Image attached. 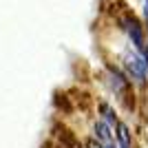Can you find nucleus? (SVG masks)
Here are the masks:
<instances>
[{
	"instance_id": "obj_1",
	"label": "nucleus",
	"mask_w": 148,
	"mask_h": 148,
	"mask_svg": "<svg viewBox=\"0 0 148 148\" xmlns=\"http://www.w3.org/2000/svg\"><path fill=\"white\" fill-rule=\"evenodd\" d=\"M124 75L128 77L130 84L135 86H146V80H148V69H146V62L139 53H126L124 56Z\"/></svg>"
},
{
	"instance_id": "obj_2",
	"label": "nucleus",
	"mask_w": 148,
	"mask_h": 148,
	"mask_svg": "<svg viewBox=\"0 0 148 148\" xmlns=\"http://www.w3.org/2000/svg\"><path fill=\"white\" fill-rule=\"evenodd\" d=\"M122 29H124V33L128 36V40L133 42L135 51L142 56L144 51H146V47H148V38H146L144 27L139 25V20H137L135 16H124L122 18Z\"/></svg>"
},
{
	"instance_id": "obj_3",
	"label": "nucleus",
	"mask_w": 148,
	"mask_h": 148,
	"mask_svg": "<svg viewBox=\"0 0 148 148\" xmlns=\"http://www.w3.org/2000/svg\"><path fill=\"white\" fill-rule=\"evenodd\" d=\"M106 82H108V86H111V91L117 95L119 99H124L126 95H128V88H130V82L128 77L119 71V69L115 66H108V71H106Z\"/></svg>"
},
{
	"instance_id": "obj_4",
	"label": "nucleus",
	"mask_w": 148,
	"mask_h": 148,
	"mask_svg": "<svg viewBox=\"0 0 148 148\" xmlns=\"http://www.w3.org/2000/svg\"><path fill=\"white\" fill-rule=\"evenodd\" d=\"M111 126L106 122H102V119H97V122L93 124V139L95 142H99L102 146H108V144H115L113 142V133H111Z\"/></svg>"
},
{
	"instance_id": "obj_5",
	"label": "nucleus",
	"mask_w": 148,
	"mask_h": 148,
	"mask_svg": "<svg viewBox=\"0 0 148 148\" xmlns=\"http://www.w3.org/2000/svg\"><path fill=\"white\" fill-rule=\"evenodd\" d=\"M115 139H117V146L122 148H130V144H133V133L124 122H117V126H115Z\"/></svg>"
},
{
	"instance_id": "obj_6",
	"label": "nucleus",
	"mask_w": 148,
	"mask_h": 148,
	"mask_svg": "<svg viewBox=\"0 0 148 148\" xmlns=\"http://www.w3.org/2000/svg\"><path fill=\"white\" fill-rule=\"evenodd\" d=\"M99 113H102V122H106L108 124V126H111V128H115V126H117V115H115V111H113V106L111 104H106V102H102V104H99Z\"/></svg>"
},
{
	"instance_id": "obj_7",
	"label": "nucleus",
	"mask_w": 148,
	"mask_h": 148,
	"mask_svg": "<svg viewBox=\"0 0 148 148\" xmlns=\"http://www.w3.org/2000/svg\"><path fill=\"white\" fill-rule=\"evenodd\" d=\"M86 148H104V146H102L99 142H95V139H88V142H86Z\"/></svg>"
},
{
	"instance_id": "obj_8",
	"label": "nucleus",
	"mask_w": 148,
	"mask_h": 148,
	"mask_svg": "<svg viewBox=\"0 0 148 148\" xmlns=\"http://www.w3.org/2000/svg\"><path fill=\"white\" fill-rule=\"evenodd\" d=\"M144 18H146V29H148V0H144Z\"/></svg>"
},
{
	"instance_id": "obj_9",
	"label": "nucleus",
	"mask_w": 148,
	"mask_h": 148,
	"mask_svg": "<svg viewBox=\"0 0 148 148\" xmlns=\"http://www.w3.org/2000/svg\"><path fill=\"white\" fill-rule=\"evenodd\" d=\"M115 146H117V144H115ZM117 148H122V146H117Z\"/></svg>"
}]
</instances>
